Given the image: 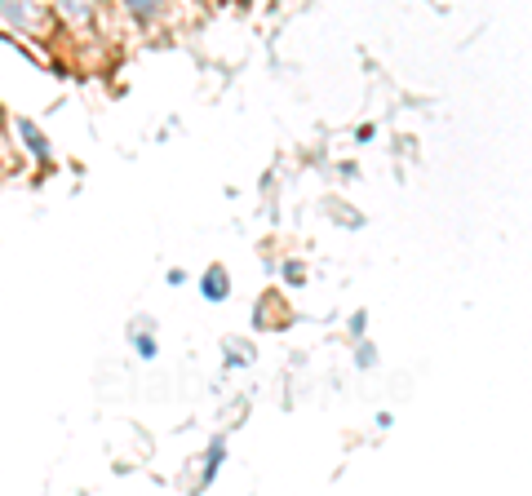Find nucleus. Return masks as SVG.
Returning <instances> with one entry per match:
<instances>
[{"label": "nucleus", "instance_id": "39448f33", "mask_svg": "<svg viewBox=\"0 0 532 496\" xmlns=\"http://www.w3.org/2000/svg\"><path fill=\"white\" fill-rule=\"evenodd\" d=\"M120 5H125L129 14H133V23H142V27L160 14V0H120Z\"/></svg>", "mask_w": 532, "mask_h": 496}, {"label": "nucleus", "instance_id": "423d86ee", "mask_svg": "<svg viewBox=\"0 0 532 496\" xmlns=\"http://www.w3.org/2000/svg\"><path fill=\"white\" fill-rule=\"evenodd\" d=\"M58 9H63L67 18H76V23H89V18H94V0H58Z\"/></svg>", "mask_w": 532, "mask_h": 496}, {"label": "nucleus", "instance_id": "f03ea898", "mask_svg": "<svg viewBox=\"0 0 532 496\" xmlns=\"http://www.w3.org/2000/svg\"><path fill=\"white\" fill-rule=\"evenodd\" d=\"M0 14H5L9 23H18L23 31L36 27V5H32V0H0Z\"/></svg>", "mask_w": 532, "mask_h": 496}, {"label": "nucleus", "instance_id": "20e7f679", "mask_svg": "<svg viewBox=\"0 0 532 496\" xmlns=\"http://www.w3.org/2000/svg\"><path fill=\"white\" fill-rule=\"evenodd\" d=\"M18 133H23L27 151H32L36 160H49V142H45V133H40V129H36L32 120H18Z\"/></svg>", "mask_w": 532, "mask_h": 496}, {"label": "nucleus", "instance_id": "f257e3e1", "mask_svg": "<svg viewBox=\"0 0 532 496\" xmlns=\"http://www.w3.org/2000/svg\"><path fill=\"white\" fill-rule=\"evenodd\" d=\"M200 293L209 297V302H227V297H231L227 271H222V266H209V271H204V279H200Z\"/></svg>", "mask_w": 532, "mask_h": 496}, {"label": "nucleus", "instance_id": "0eeeda50", "mask_svg": "<svg viewBox=\"0 0 532 496\" xmlns=\"http://www.w3.org/2000/svg\"><path fill=\"white\" fill-rule=\"evenodd\" d=\"M133 346H138V355H142V359L156 355V341H151L147 333H133Z\"/></svg>", "mask_w": 532, "mask_h": 496}, {"label": "nucleus", "instance_id": "7ed1b4c3", "mask_svg": "<svg viewBox=\"0 0 532 496\" xmlns=\"http://www.w3.org/2000/svg\"><path fill=\"white\" fill-rule=\"evenodd\" d=\"M222 457H227V439H213L209 443V461H204V474H200V488H209L222 470Z\"/></svg>", "mask_w": 532, "mask_h": 496}]
</instances>
